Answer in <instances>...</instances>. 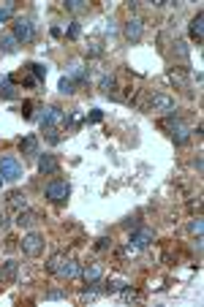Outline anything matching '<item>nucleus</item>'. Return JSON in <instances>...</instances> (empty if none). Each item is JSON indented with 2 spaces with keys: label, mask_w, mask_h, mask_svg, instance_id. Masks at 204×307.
<instances>
[{
  "label": "nucleus",
  "mask_w": 204,
  "mask_h": 307,
  "mask_svg": "<svg viewBox=\"0 0 204 307\" xmlns=\"http://www.w3.org/2000/svg\"><path fill=\"white\" fill-rule=\"evenodd\" d=\"M60 93H63V96H71V93H74V82L68 79V76H63V79H60Z\"/></svg>",
  "instance_id": "26"
},
{
  "label": "nucleus",
  "mask_w": 204,
  "mask_h": 307,
  "mask_svg": "<svg viewBox=\"0 0 204 307\" xmlns=\"http://www.w3.org/2000/svg\"><path fill=\"white\" fill-rule=\"evenodd\" d=\"M17 49H19V41L14 36H3V38H0V52H3V54H14Z\"/></svg>",
  "instance_id": "17"
},
{
  "label": "nucleus",
  "mask_w": 204,
  "mask_h": 307,
  "mask_svg": "<svg viewBox=\"0 0 204 307\" xmlns=\"http://www.w3.org/2000/svg\"><path fill=\"white\" fill-rule=\"evenodd\" d=\"M150 109L153 112H163V114H174V98L163 96V93H155L150 98Z\"/></svg>",
  "instance_id": "6"
},
{
  "label": "nucleus",
  "mask_w": 204,
  "mask_h": 307,
  "mask_svg": "<svg viewBox=\"0 0 204 307\" xmlns=\"http://www.w3.org/2000/svg\"><path fill=\"white\" fill-rule=\"evenodd\" d=\"M22 250H25L27 256H41L44 253V237L36 231H30L25 239H22Z\"/></svg>",
  "instance_id": "5"
},
{
  "label": "nucleus",
  "mask_w": 204,
  "mask_h": 307,
  "mask_svg": "<svg viewBox=\"0 0 204 307\" xmlns=\"http://www.w3.org/2000/svg\"><path fill=\"white\" fill-rule=\"evenodd\" d=\"M27 68H30V74H33V76H36L38 82H41L44 76H46V66H41V63H30Z\"/></svg>",
  "instance_id": "24"
},
{
  "label": "nucleus",
  "mask_w": 204,
  "mask_h": 307,
  "mask_svg": "<svg viewBox=\"0 0 204 307\" xmlns=\"http://www.w3.org/2000/svg\"><path fill=\"white\" fill-rule=\"evenodd\" d=\"M0 177L9 179V182H17L22 177V163H19L17 155H3V158H0Z\"/></svg>",
  "instance_id": "3"
},
{
  "label": "nucleus",
  "mask_w": 204,
  "mask_h": 307,
  "mask_svg": "<svg viewBox=\"0 0 204 307\" xmlns=\"http://www.w3.org/2000/svg\"><path fill=\"white\" fill-rule=\"evenodd\" d=\"M9 204H11V207H14V209H25V204H27V201H25V193H19V191H14V193L9 196Z\"/></svg>",
  "instance_id": "20"
},
{
  "label": "nucleus",
  "mask_w": 204,
  "mask_h": 307,
  "mask_svg": "<svg viewBox=\"0 0 204 307\" xmlns=\"http://www.w3.org/2000/svg\"><path fill=\"white\" fill-rule=\"evenodd\" d=\"M153 239H155V231H153V228H147V226H142V228H136V231H133L131 245L133 248H147Z\"/></svg>",
  "instance_id": "7"
},
{
  "label": "nucleus",
  "mask_w": 204,
  "mask_h": 307,
  "mask_svg": "<svg viewBox=\"0 0 204 307\" xmlns=\"http://www.w3.org/2000/svg\"><path fill=\"white\" fill-rule=\"evenodd\" d=\"M171 141H174V144H185L188 139H191V128H188V125H183V122H177L174 120V125H171Z\"/></svg>",
  "instance_id": "11"
},
{
  "label": "nucleus",
  "mask_w": 204,
  "mask_h": 307,
  "mask_svg": "<svg viewBox=\"0 0 204 307\" xmlns=\"http://www.w3.org/2000/svg\"><path fill=\"white\" fill-rule=\"evenodd\" d=\"M17 223L19 226H25V228H30V226H36L38 223V215H36V212L33 209H19V215H17Z\"/></svg>",
  "instance_id": "16"
},
{
  "label": "nucleus",
  "mask_w": 204,
  "mask_h": 307,
  "mask_svg": "<svg viewBox=\"0 0 204 307\" xmlns=\"http://www.w3.org/2000/svg\"><path fill=\"white\" fill-rule=\"evenodd\" d=\"M101 93L117 98V79H114V76H104V79H101Z\"/></svg>",
  "instance_id": "18"
},
{
  "label": "nucleus",
  "mask_w": 204,
  "mask_h": 307,
  "mask_svg": "<svg viewBox=\"0 0 204 307\" xmlns=\"http://www.w3.org/2000/svg\"><path fill=\"white\" fill-rule=\"evenodd\" d=\"M128 286V283H123V280H112V283H106L104 286V294H120V291Z\"/></svg>",
  "instance_id": "22"
},
{
  "label": "nucleus",
  "mask_w": 204,
  "mask_h": 307,
  "mask_svg": "<svg viewBox=\"0 0 204 307\" xmlns=\"http://www.w3.org/2000/svg\"><path fill=\"white\" fill-rule=\"evenodd\" d=\"M68 79L74 84H84L88 82V66H82V63H71V68H68Z\"/></svg>",
  "instance_id": "12"
},
{
  "label": "nucleus",
  "mask_w": 204,
  "mask_h": 307,
  "mask_svg": "<svg viewBox=\"0 0 204 307\" xmlns=\"http://www.w3.org/2000/svg\"><path fill=\"white\" fill-rule=\"evenodd\" d=\"M0 274H3V280H17V261H6Z\"/></svg>",
  "instance_id": "19"
},
{
  "label": "nucleus",
  "mask_w": 204,
  "mask_h": 307,
  "mask_svg": "<svg viewBox=\"0 0 204 307\" xmlns=\"http://www.w3.org/2000/svg\"><path fill=\"white\" fill-rule=\"evenodd\" d=\"M188 33H191V38H196V44H201V38H204V14L201 11H196V17L188 25Z\"/></svg>",
  "instance_id": "10"
},
{
  "label": "nucleus",
  "mask_w": 204,
  "mask_h": 307,
  "mask_svg": "<svg viewBox=\"0 0 204 307\" xmlns=\"http://www.w3.org/2000/svg\"><path fill=\"white\" fill-rule=\"evenodd\" d=\"M11 14H14V3L9 0V3L0 6V25H3V22H9V19H11Z\"/></svg>",
  "instance_id": "23"
},
{
  "label": "nucleus",
  "mask_w": 204,
  "mask_h": 307,
  "mask_svg": "<svg viewBox=\"0 0 204 307\" xmlns=\"http://www.w3.org/2000/svg\"><path fill=\"white\" fill-rule=\"evenodd\" d=\"M0 98H17V90H14V76H3L0 79Z\"/></svg>",
  "instance_id": "14"
},
{
  "label": "nucleus",
  "mask_w": 204,
  "mask_h": 307,
  "mask_svg": "<svg viewBox=\"0 0 204 307\" xmlns=\"http://www.w3.org/2000/svg\"><path fill=\"white\" fill-rule=\"evenodd\" d=\"M19 149H22V155H38V139L30 133V136L19 141Z\"/></svg>",
  "instance_id": "15"
},
{
  "label": "nucleus",
  "mask_w": 204,
  "mask_h": 307,
  "mask_svg": "<svg viewBox=\"0 0 204 307\" xmlns=\"http://www.w3.org/2000/svg\"><path fill=\"white\" fill-rule=\"evenodd\" d=\"M33 109H36L33 101H25V106H22V114H25L27 120H33Z\"/></svg>",
  "instance_id": "32"
},
{
  "label": "nucleus",
  "mask_w": 204,
  "mask_h": 307,
  "mask_svg": "<svg viewBox=\"0 0 204 307\" xmlns=\"http://www.w3.org/2000/svg\"><path fill=\"white\" fill-rule=\"evenodd\" d=\"M201 228H204V220L201 218H193L191 223H188V231L196 234V237H201Z\"/></svg>",
  "instance_id": "25"
},
{
  "label": "nucleus",
  "mask_w": 204,
  "mask_h": 307,
  "mask_svg": "<svg viewBox=\"0 0 204 307\" xmlns=\"http://www.w3.org/2000/svg\"><path fill=\"white\" fill-rule=\"evenodd\" d=\"M123 36L128 38V41H133V44H136L139 38L144 36V22L139 19V17H131V19L123 25Z\"/></svg>",
  "instance_id": "4"
},
{
  "label": "nucleus",
  "mask_w": 204,
  "mask_h": 307,
  "mask_svg": "<svg viewBox=\"0 0 204 307\" xmlns=\"http://www.w3.org/2000/svg\"><path fill=\"white\" fill-rule=\"evenodd\" d=\"M0 188H3V179H0Z\"/></svg>",
  "instance_id": "37"
},
{
  "label": "nucleus",
  "mask_w": 204,
  "mask_h": 307,
  "mask_svg": "<svg viewBox=\"0 0 204 307\" xmlns=\"http://www.w3.org/2000/svg\"><path fill=\"white\" fill-rule=\"evenodd\" d=\"M46 299H49V302H57V299H66V291H57V288H52V291H46Z\"/></svg>",
  "instance_id": "31"
},
{
  "label": "nucleus",
  "mask_w": 204,
  "mask_h": 307,
  "mask_svg": "<svg viewBox=\"0 0 204 307\" xmlns=\"http://www.w3.org/2000/svg\"><path fill=\"white\" fill-rule=\"evenodd\" d=\"M6 228H9V218H6L3 212H0V231H6Z\"/></svg>",
  "instance_id": "35"
},
{
  "label": "nucleus",
  "mask_w": 204,
  "mask_h": 307,
  "mask_svg": "<svg viewBox=\"0 0 204 307\" xmlns=\"http://www.w3.org/2000/svg\"><path fill=\"white\" fill-rule=\"evenodd\" d=\"M57 169H60V163L54 155H49V152L38 155V171H41V174H57Z\"/></svg>",
  "instance_id": "8"
},
{
  "label": "nucleus",
  "mask_w": 204,
  "mask_h": 307,
  "mask_svg": "<svg viewBox=\"0 0 204 307\" xmlns=\"http://www.w3.org/2000/svg\"><path fill=\"white\" fill-rule=\"evenodd\" d=\"M101 272H104V266H101V264H88L79 274L84 278V283H96V280H101Z\"/></svg>",
  "instance_id": "13"
},
{
  "label": "nucleus",
  "mask_w": 204,
  "mask_h": 307,
  "mask_svg": "<svg viewBox=\"0 0 204 307\" xmlns=\"http://www.w3.org/2000/svg\"><path fill=\"white\" fill-rule=\"evenodd\" d=\"M66 9L74 11V14H84L88 11V3H84V0H66Z\"/></svg>",
  "instance_id": "21"
},
{
  "label": "nucleus",
  "mask_w": 204,
  "mask_h": 307,
  "mask_svg": "<svg viewBox=\"0 0 204 307\" xmlns=\"http://www.w3.org/2000/svg\"><path fill=\"white\" fill-rule=\"evenodd\" d=\"M101 117H104V114H101L98 109H93V114H90V122H101Z\"/></svg>",
  "instance_id": "36"
},
{
  "label": "nucleus",
  "mask_w": 204,
  "mask_h": 307,
  "mask_svg": "<svg viewBox=\"0 0 204 307\" xmlns=\"http://www.w3.org/2000/svg\"><path fill=\"white\" fill-rule=\"evenodd\" d=\"M120 296H123V302H136V299H139V294H136V291H131V288H123Z\"/></svg>",
  "instance_id": "29"
},
{
  "label": "nucleus",
  "mask_w": 204,
  "mask_h": 307,
  "mask_svg": "<svg viewBox=\"0 0 204 307\" xmlns=\"http://www.w3.org/2000/svg\"><path fill=\"white\" fill-rule=\"evenodd\" d=\"M79 33H82L79 22H76V19H74V22H68V33H66V36H68V38H79Z\"/></svg>",
  "instance_id": "27"
},
{
  "label": "nucleus",
  "mask_w": 204,
  "mask_h": 307,
  "mask_svg": "<svg viewBox=\"0 0 204 307\" xmlns=\"http://www.w3.org/2000/svg\"><path fill=\"white\" fill-rule=\"evenodd\" d=\"M63 264V256L57 253V256H52L49 258V264H46V269H49V272H57V266Z\"/></svg>",
  "instance_id": "30"
},
{
  "label": "nucleus",
  "mask_w": 204,
  "mask_h": 307,
  "mask_svg": "<svg viewBox=\"0 0 204 307\" xmlns=\"http://www.w3.org/2000/svg\"><path fill=\"white\" fill-rule=\"evenodd\" d=\"M174 52H177V57L183 60V63L188 60V46H185L183 41H174Z\"/></svg>",
  "instance_id": "28"
},
{
  "label": "nucleus",
  "mask_w": 204,
  "mask_h": 307,
  "mask_svg": "<svg viewBox=\"0 0 204 307\" xmlns=\"http://www.w3.org/2000/svg\"><path fill=\"white\" fill-rule=\"evenodd\" d=\"M79 272H82V266H79V261H74V258H63V264L57 266V274H60V278H66V280L76 278Z\"/></svg>",
  "instance_id": "9"
},
{
  "label": "nucleus",
  "mask_w": 204,
  "mask_h": 307,
  "mask_svg": "<svg viewBox=\"0 0 204 307\" xmlns=\"http://www.w3.org/2000/svg\"><path fill=\"white\" fill-rule=\"evenodd\" d=\"M169 79H171V82H177V84H185V76H183V74H177V71H171Z\"/></svg>",
  "instance_id": "34"
},
{
  "label": "nucleus",
  "mask_w": 204,
  "mask_h": 307,
  "mask_svg": "<svg viewBox=\"0 0 204 307\" xmlns=\"http://www.w3.org/2000/svg\"><path fill=\"white\" fill-rule=\"evenodd\" d=\"M109 248H112V239H109V237H101L98 239V250H109Z\"/></svg>",
  "instance_id": "33"
},
{
  "label": "nucleus",
  "mask_w": 204,
  "mask_h": 307,
  "mask_svg": "<svg viewBox=\"0 0 204 307\" xmlns=\"http://www.w3.org/2000/svg\"><path fill=\"white\" fill-rule=\"evenodd\" d=\"M14 38H17L19 44H30L36 41V25L30 17H17L14 19Z\"/></svg>",
  "instance_id": "1"
},
{
  "label": "nucleus",
  "mask_w": 204,
  "mask_h": 307,
  "mask_svg": "<svg viewBox=\"0 0 204 307\" xmlns=\"http://www.w3.org/2000/svg\"><path fill=\"white\" fill-rule=\"evenodd\" d=\"M71 196V182L68 179H52L49 185H46V199L52 204H63Z\"/></svg>",
  "instance_id": "2"
}]
</instances>
